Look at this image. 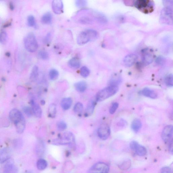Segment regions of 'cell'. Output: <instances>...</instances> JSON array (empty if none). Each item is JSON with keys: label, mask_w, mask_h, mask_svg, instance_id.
<instances>
[{"label": "cell", "mask_w": 173, "mask_h": 173, "mask_svg": "<svg viewBox=\"0 0 173 173\" xmlns=\"http://www.w3.org/2000/svg\"><path fill=\"white\" fill-rule=\"evenodd\" d=\"M57 128L60 131H63L65 130L67 128V124L64 121L58 122L57 124Z\"/></svg>", "instance_id": "33"}, {"label": "cell", "mask_w": 173, "mask_h": 173, "mask_svg": "<svg viewBox=\"0 0 173 173\" xmlns=\"http://www.w3.org/2000/svg\"><path fill=\"white\" fill-rule=\"evenodd\" d=\"M75 4L77 7L83 8L87 4V1L85 0H77L75 1Z\"/></svg>", "instance_id": "40"}, {"label": "cell", "mask_w": 173, "mask_h": 173, "mask_svg": "<svg viewBox=\"0 0 173 173\" xmlns=\"http://www.w3.org/2000/svg\"><path fill=\"white\" fill-rule=\"evenodd\" d=\"M59 73L58 71L55 69H52L50 71L49 76L50 79L52 81L56 80L59 77Z\"/></svg>", "instance_id": "30"}, {"label": "cell", "mask_w": 173, "mask_h": 173, "mask_svg": "<svg viewBox=\"0 0 173 173\" xmlns=\"http://www.w3.org/2000/svg\"><path fill=\"white\" fill-rule=\"evenodd\" d=\"M81 61L78 57H74L71 59L68 62V65L71 68L77 69L81 66Z\"/></svg>", "instance_id": "21"}, {"label": "cell", "mask_w": 173, "mask_h": 173, "mask_svg": "<svg viewBox=\"0 0 173 173\" xmlns=\"http://www.w3.org/2000/svg\"><path fill=\"white\" fill-rule=\"evenodd\" d=\"M4 173H18V170L17 168L12 164H8L4 166Z\"/></svg>", "instance_id": "24"}, {"label": "cell", "mask_w": 173, "mask_h": 173, "mask_svg": "<svg viewBox=\"0 0 173 173\" xmlns=\"http://www.w3.org/2000/svg\"><path fill=\"white\" fill-rule=\"evenodd\" d=\"M142 126V123L140 120L136 119L132 122L131 125L132 129L135 133H137L140 130Z\"/></svg>", "instance_id": "23"}, {"label": "cell", "mask_w": 173, "mask_h": 173, "mask_svg": "<svg viewBox=\"0 0 173 173\" xmlns=\"http://www.w3.org/2000/svg\"><path fill=\"white\" fill-rule=\"evenodd\" d=\"M135 7L140 11L147 14L152 12L154 10V3L150 0H137L134 3Z\"/></svg>", "instance_id": "4"}, {"label": "cell", "mask_w": 173, "mask_h": 173, "mask_svg": "<svg viewBox=\"0 0 173 173\" xmlns=\"http://www.w3.org/2000/svg\"><path fill=\"white\" fill-rule=\"evenodd\" d=\"M9 117L11 121L14 124L18 133H23L25 129L26 124L22 113L18 109L14 108L10 111Z\"/></svg>", "instance_id": "1"}, {"label": "cell", "mask_w": 173, "mask_h": 173, "mask_svg": "<svg viewBox=\"0 0 173 173\" xmlns=\"http://www.w3.org/2000/svg\"><path fill=\"white\" fill-rule=\"evenodd\" d=\"M57 114V108L55 104H50L48 109V116L51 118H54Z\"/></svg>", "instance_id": "25"}, {"label": "cell", "mask_w": 173, "mask_h": 173, "mask_svg": "<svg viewBox=\"0 0 173 173\" xmlns=\"http://www.w3.org/2000/svg\"><path fill=\"white\" fill-rule=\"evenodd\" d=\"M137 57L134 54L128 55L126 56L123 60L124 65L126 67H130L133 65L136 62Z\"/></svg>", "instance_id": "14"}, {"label": "cell", "mask_w": 173, "mask_h": 173, "mask_svg": "<svg viewBox=\"0 0 173 173\" xmlns=\"http://www.w3.org/2000/svg\"><path fill=\"white\" fill-rule=\"evenodd\" d=\"M48 166L47 162L45 160L41 159L38 161L37 166L38 169L40 170H43L47 167Z\"/></svg>", "instance_id": "27"}, {"label": "cell", "mask_w": 173, "mask_h": 173, "mask_svg": "<svg viewBox=\"0 0 173 173\" xmlns=\"http://www.w3.org/2000/svg\"><path fill=\"white\" fill-rule=\"evenodd\" d=\"M74 87L77 91L83 92L85 91L87 88V84L86 82L80 81L75 83L74 85Z\"/></svg>", "instance_id": "20"}, {"label": "cell", "mask_w": 173, "mask_h": 173, "mask_svg": "<svg viewBox=\"0 0 173 173\" xmlns=\"http://www.w3.org/2000/svg\"><path fill=\"white\" fill-rule=\"evenodd\" d=\"M11 156V151L8 148H5L0 150V163L7 161Z\"/></svg>", "instance_id": "15"}, {"label": "cell", "mask_w": 173, "mask_h": 173, "mask_svg": "<svg viewBox=\"0 0 173 173\" xmlns=\"http://www.w3.org/2000/svg\"><path fill=\"white\" fill-rule=\"evenodd\" d=\"M39 70L38 67L35 66L33 67L30 75V79L32 82L36 81L38 78Z\"/></svg>", "instance_id": "22"}, {"label": "cell", "mask_w": 173, "mask_h": 173, "mask_svg": "<svg viewBox=\"0 0 173 173\" xmlns=\"http://www.w3.org/2000/svg\"><path fill=\"white\" fill-rule=\"evenodd\" d=\"M45 101H41V104H43V105H44V104H45Z\"/></svg>", "instance_id": "48"}, {"label": "cell", "mask_w": 173, "mask_h": 173, "mask_svg": "<svg viewBox=\"0 0 173 173\" xmlns=\"http://www.w3.org/2000/svg\"><path fill=\"white\" fill-rule=\"evenodd\" d=\"M96 17L98 21L101 23H105L106 22V18L103 15L99 14L96 15Z\"/></svg>", "instance_id": "43"}, {"label": "cell", "mask_w": 173, "mask_h": 173, "mask_svg": "<svg viewBox=\"0 0 173 173\" xmlns=\"http://www.w3.org/2000/svg\"><path fill=\"white\" fill-rule=\"evenodd\" d=\"M8 35L7 33L4 31H2L0 33V43H4L7 40Z\"/></svg>", "instance_id": "39"}, {"label": "cell", "mask_w": 173, "mask_h": 173, "mask_svg": "<svg viewBox=\"0 0 173 173\" xmlns=\"http://www.w3.org/2000/svg\"><path fill=\"white\" fill-rule=\"evenodd\" d=\"M51 35L50 33H48L44 38L43 40L44 43L46 44H49L51 41Z\"/></svg>", "instance_id": "44"}, {"label": "cell", "mask_w": 173, "mask_h": 173, "mask_svg": "<svg viewBox=\"0 0 173 173\" xmlns=\"http://www.w3.org/2000/svg\"><path fill=\"white\" fill-rule=\"evenodd\" d=\"M110 133L109 126L105 124H102L97 130V134L99 138L103 140L107 139L110 136Z\"/></svg>", "instance_id": "9"}, {"label": "cell", "mask_w": 173, "mask_h": 173, "mask_svg": "<svg viewBox=\"0 0 173 173\" xmlns=\"http://www.w3.org/2000/svg\"><path fill=\"white\" fill-rule=\"evenodd\" d=\"M119 104L118 103H115L112 104L110 108L109 112L111 114H113L114 113L118 108Z\"/></svg>", "instance_id": "42"}, {"label": "cell", "mask_w": 173, "mask_h": 173, "mask_svg": "<svg viewBox=\"0 0 173 173\" xmlns=\"http://www.w3.org/2000/svg\"><path fill=\"white\" fill-rule=\"evenodd\" d=\"M122 82V78L121 75L118 74L113 75L110 80V86H118Z\"/></svg>", "instance_id": "18"}, {"label": "cell", "mask_w": 173, "mask_h": 173, "mask_svg": "<svg viewBox=\"0 0 173 173\" xmlns=\"http://www.w3.org/2000/svg\"><path fill=\"white\" fill-rule=\"evenodd\" d=\"M173 128L172 125H168L164 128L162 134V139L166 143L173 141Z\"/></svg>", "instance_id": "8"}, {"label": "cell", "mask_w": 173, "mask_h": 173, "mask_svg": "<svg viewBox=\"0 0 173 173\" xmlns=\"http://www.w3.org/2000/svg\"><path fill=\"white\" fill-rule=\"evenodd\" d=\"M72 101L70 97L63 99L61 102V105L62 108L64 110L69 109L72 105Z\"/></svg>", "instance_id": "19"}, {"label": "cell", "mask_w": 173, "mask_h": 173, "mask_svg": "<svg viewBox=\"0 0 173 173\" xmlns=\"http://www.w3.org/2000/svg\"><path fill=\"white\" fill-rule=\"evenodd\" d=\"M90 73V71L89 68L86 66L82 67L80 70V74L82 77H86L89 76Z\"/></svg>", "instance_id": "32"}, {"label": "cell", "mask_w": 173, "mask_h": 173, "mask_svg": "<svg viewBox=\"0 0 173 173\" xmlns=\"http://www.w3.org/2000/svg\"><path fill=\"white\" fill-rule=\"evenodd\" d=\"M131 149L134 151L136 153L140 156H145L147 153V150L143 146H142L136 141H132L130 144Z\"/></svg>", "instance_id": "10"}, {"label": "cell", "mask_w": 173, "mask_h": 173, "mask_svg": "<svg viewBox=\"0 0 173 173\" xmlns=\"http://www.w3.org/2000/svg\"><path fill=\"white\" fill-rule=\"evenodd\" d=\"M160 173H172L171 168L168 167H165L162 168Z\"/></svg>", "instance_id": "45"}, {"label": "cell", "mask_w": 173, "mask_h": 173, "mask_svg": "<svg viewBox=\"0 0 173 173\" xmlns=\"http://www.w3.org/2000/svg\"><path fill=\"white\" fill-rule=\"evenodd\" d=\"M165 83L166 85L169 87H172L173 85V77L172 74L167 75L165 77Z\"/></svg>", "instance_id": "31"}, {"label": "cell", "mask_w": 173, "mask_h": 173, "mask_svg": "<svg viewBox=\"0 0 173 173\" xmlns=\"http://www.w3.org/2000/svg\"><path fill=\"white\" fill-rule=\"evenodd\" d=\"M36 149L38 155H42L43 154L45 150V145L43 141L40 140L38 142Z\"/></svg>", "instance_id": "29"}, {"label": "cell", "mask_w": 173, "mask_h": 173, "mask_svg": "<svg viewBox=\"0 0 173 173\" xmlns=\"http://www.w3.org/2000/svg\"><path fill=\"white\" fill-rule=\"evenodd\" d=\"M9 7L11 10H13L14 9V4H13V3H12V2H11L10 3Z\"/></svg>", "instance_id": "47"}, {"label": "cell", "mask_w": 173, "mask_h": 173, "mask_svg": "<svg viewBox=\"0 0 173 173\" xmlns=\"http://www.w3.org/2000/svg\"><path fill=\"white\" fill-rule=\"evenodd\" d=\"M30 104L33 114L38 118H41L43 114V111L40 106L34 100L30 101Z\"/></svg>", "instance_id": "13"}, {"label": "cell", "mask_w": 173, "mask_h": 173, "mask_svg": "<svg viewBox=\"0 0 173 173\" xmlns=\"http://www.w3.org/2000/svg\"><path fill=\"white\" fill-rule=\"evenodd\" d=\"M97 35L96 31L92 29L86 30L81 32L77 37V43L82 45L88 43L91 40L96 38Z\"/></svg>", "instance_id": "5"}, {"label": "cell", "mask_w": 173, "mask_h": 173, "mask_svg": "<svg viewBox=\"0 0 173 173\" xmlns=\"http://www.w3.org/2000/svg\"><path fill=\"white\" fill-rule=\"evenodd\" d=\"M25 173H32L31 172H26Z\"/></svg>", "instance_id": "49"}, {"label": "cell", "mask_w": 173, "mask_h": 173, "mask_svg": "<svg viewBox=\"0 0 173 173\" xmlns=\"http://www.w3.org/2000/svg\"><path fill=\"white\" fill-rule=\"evenodd\" d=\"M169 150L171 153L172 154L173 153V141L171 142L169 144Z\"/></svg>", "instance_id": "46"}, {"label": "cell", "mask_w": 173, "mask_h": 173, "mask_svg": "<svg viewBox=\"0 0 173 173\" xmlns=\"http://www.w3.org/2000/svg\"><path fill=\"white\" fill-rule=\"evenodd\" d=\"M23 110L24 113L28 117L32 116L33 112L31 108L29 106H24L23 108Z\"/></svg>", "instance_id": "36"}, {"label": "cell", "mask_w": 173, "mask_h": 173, "mask_svg": "<svg viewBox=\"0 0 173 173\" xmlns=\"http://www.w3.org/2000/svg\"><path fill=\"white\" fill-rule=\"evenodd\" d=\"M156 62L157 64L159 65H163L165 64L166 62L165 59L163 57L160 56L157 57Z\"/></svg>", "instance_id": "41"}, {"label": "cell", "mask_w": 173, "mask_h": 173, "mask_svg": "<svg viewBox=\"0 0 173 173\" xmlns=\"http://www.w3.org/2000/svg\"><path fill=\"white\" fill-rule=\"evenodd\" d=\"M96 102L94 101L91 100L89 102L85 110V116L86 117H89L94 112Z\"/></svg>", "instance_id": "16"}, {"label": "cell", "mask_w": 173, "mask_h": 173, "mask_svg": "<svg viewBox=\"0 0 173 173\" xmlns=\"http://www.w3.org/2000/svg\"><path fill=\"white\" fill-rule=\"evenodd\" d=\"M80 23L85 24H89L92 23V20L89 17H83L79 19Z\"/></svg>", "instance_id": "37"}, {"label": "cell", "mask_w": 173, "mask_h": 173, "mask_svg": "<svg viewBox=\"0 0 173 173\" xmlns=\"http://www.w3.org/2000/svg\"><path fill=\"white\" fill-rule=\"evenodd\" d=\"M38 55L40 58L42 59L46 60L48 59L49 55L48 53L45 50L40 51L38 52Z\"/></svg>", "instance_id": "38"}, {"label": "cell", "mask_w": 173, "mask_h": 173, "mask_svg": "<svg viewBox=\"0 0 173 173\" xmlns=\"http://www.w3.org/2000/svg\"><path fill=\"white\" fill-rule=\"evenodd\" d=\"M84 106L83 104L80 102H78L75 104L74 106V110L75 113L80 115L83 112Z\"/></svg>", "instance_id": "28"}, {"label": "cell", "mask_w": 173, "mask_h": 173, "mask_svg": "<svg viewBox=\"0 0 173 173\" xmlns=\"http://www.w3.org/2000/svg\"><path fill=\"white\" fill-rule=\"evenodd\" d=\"M52 143L55 145H74L75 139L74 134L72 133L67 132L64 133L58 138L54 140Z\"/></svg>", "instance_id": "3"}, {"label": "cell", "mask_w": 173, "mask_h": 173, "mask_svg": "<svg viewBox=\"0 0 173 173\" xmlns=\"http://www.w3.org/2000/svg\"><path fill=\"white\" fill-rule=\"evenodd\" d=\"M52 14L50 12L45 13L41 18L42 23L44 24H49L52 21Z\"/></svg>", "instance_id": "26"}, {"label": "cell", "mask_w": 173, "mask_h": 173, "mask_svg": "<svg viewBox=\"0 0 173 173\" xmlns=\"http://www.w3.org/2000/svg\"><path fill=\"white\" fill-rule=\"evenodd\" d=\"M52 8L53 11L57 14H61L63 12V4L60 0H55L52 3Z\"/></svg>", "instance_id": "12"}, {"label": "cell", "mask_w": 173, "mask_h": 173, "mask_svg": "<svg viewBox=\"0 0 173 173\" xmlns=\"http://www.w3.org/2000/svg\"><path fill=\"white\" fill-rule=\"evenodd\" d=\"M24 45L28 52H33L38 48V44L34 33L30 32L26 35L24 39Z\"/></svg>", "instance_id": "6"}, {"label": "cell", "mask_w": 173, "mask_h": 173, "mask_svg": "<svg viewBox=\"0 0 173 173\" xmlns=\"http://www.w3.org/2000/svg\"><path fill=\"white\" fill-rule=\"evenodd\" d=\"M27 23L28 26H30V27H34V26H35L36 25V24H35L34 17L32 15L28 16L27 18Z\"/></svg>", "instance_id": "34"}, {"label": "cell", "mask_w": 173, "mask_h": 173, "mask_svg": "<svg viewBox=\"0 0 173 173\" xmlns=\"http://www.w3.org/2000/svg\"><path fill=\"white\" fill-rule=\"evenodd\" d=\"M131 165V162L130 160L124 161L120 165L119 167L122 170H126L130 168Z\"/></svg>", "instance_id": "35"}, {"label": "cell", "mask_w": 173, "mask_h": 173, "mask_svg": "<svg viewBox=\"0 0 173 173\" xmlns=\"http://www.w3.org/2000/svg\"><path fill=\"white\" fill-rule=\"evenodd\" d=\"M141 94L144 96L152 99H156L157 97L156 93L150 89L147 88H144L141 91Z\"/></svg>", "instance_id": "17"}, {"label": "cell", "mask_w": 173, "mask_h": 173, "mask_svg": "<svg viewBox=\"0 0 173 173\" xmlns=\"http://www.w3.org/2000/svg\"><path fill=\"white\" fill-rule=\"evenodd\" d=\"M109 166L104 162L97 163L93 165L89 170L90 173H108Z\"/></svg>", "instance_id": "7"}, {"label": "cell", "mask_w": 173, "mask_h": 173, "mask_svg": "<svg viewBox=\"0 0 173 173\" xmlns=\"http://www.w3.org/2000/svg\"><path fill=\"white\" fill-rule=\"evenodd\" d=\"M154 55L152 52L146 50L143 52L142 57L144 65H148L152 63L154 60Z\"/></svg>", "instance_id": "11"}, {"label": "cell", "mask_w": 173, "mask_h": 173, "mask_svg": "<svg viewBox=\"0 0 173 173\" xmlns=\"http://www.w3.org/2000/svg\"><path fill=\"white\" fill-rule=\"evenodd\" d=\"M119 90L118 86H109L97 93L96 101H101L105 100L116 94Z\"/></svg>", "instance_id": "2"}]
</instances>
